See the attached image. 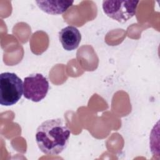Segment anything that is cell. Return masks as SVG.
Instances as JSON below:
<instances>
[{
	"mask_svg": "<svg viewBox=\"0 0 160 160\" xmlns=\"http://www.w3.org/2000/svg\"><path fill=\"white\" fill-rule=\"evenodd\" d=\"M139 1H103L104 12L119 22H124L132 18L136 12Z\"/></svg>",
	"mask_w": 160,
	"mask_h": 160,
	"instance_id": "cell-3",
	"label": "cell"
},
{
	"mask_svg": "<svg viewBox=\"0 0 160 160\" xmlns=\"http://www.w3.org/2000/svg\"><path fill=\"white\" fill-rule=\"evenodd\" d=\"M73 1H36L38 6L49 14H61L66 12L73 4Z\"/></svg>",
	"mask_w": 160,
	"mask_h": 160,
	"instance_id": "cell-6",
	"label": "cell"
},
{
	"mask_svg": "<svg viewBox=\"0 0 160 160\" xmlns=\"http://www.w3.org/2000/svg\"><path fill=\"white\" fill-rule=\"evenodd\" d=\"M71 131L60 118L48 119L42 122L36 132V141L42 152L58 155L67 147Z\"/></svg>",
	"mask_w": 160,
	"mask_h": 160,
	"instance_id": "cell-1",
	"label": "cell"
},
{
	"mask_svg": "<svg viewBox=\"0 0 160 160\" xmlns=\"http://www.w3.org/2000/svg\"><path fill=\"white\" fill-rule=\"evenodd\" d=\"M49 82L42 74L36 73L24 78L23 94L25 98L33 102L44 99L49 90Z\"/></svg>",
	"mask_w": 160,
	"mask_h": 160,
	"instance_id": "cell-4",
	"label": "cell"
},
{
	"mask_svg": "<svg viewBox=\"0 0 160 160\" xmlns=\"http://www.w3.org/2000/svg\"><path fill=\"white\" fill-rule=\"evenodd\" d=\"M23 93V83L15 73L0 74V104L9 106L17 103Z\"/></svg>",
	"mask_w": 160,
	"mask_h": 160,
	"instance_id": "cell-2",
	"label": "cell"
},
{
	"mask_svg": "<svg viewBox=\"0 0 160 160\" xmlns=\"http://www.w3.org/2000/svg\"><path fill=\"white\" fill-rule=\"evenodd\" d=\"M59 39L63 48L69 51L79 46L81 40V35L77 28L68 26L59 32Z\"/></svg>",
	"mask_w": 160,
	"mask_h": 160,
	"instance_id": "cell-5",
	"label": "cell"
}]
</instances>
